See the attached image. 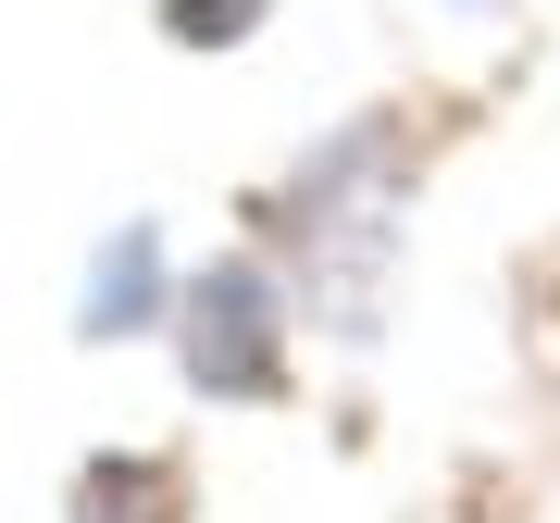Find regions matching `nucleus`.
Returning a JSON list of instances; mask_svg holds the SVG:
<instances>
[{
  "instance_id": "1",
  "label": "nucleus",
  "mask_w": 560,
  "mask_h": 523,
  "mask_svg": "<svg viewBox=\"0 0 560 523\" xmlns=\"http://www.w3.org/2000/svg\"><path fill=\"white\" fill-rule=\"evenodd\" d=\"M287 237H300V300L337 312L349 337H374L386 237H399V187H386V125H337L300 175H287Z\"/></svg>"
},
{
  "instance_id": "2",
  "label": "nucleus",
  "mask_w": 560,
  "mask_h": 523,
  "mask_svg": "<svg viewBox=\"0 0 560 523\" xmlns=\"http://www.w3.org/2000/svg\"><path fill=\"white\" fill-rule=\"evenodd\" d=\"M287 300L300 287L275 275V262H212V275H187L175 287V349H187V386L200 399H237V411H261V399H287Z\"/></svg>"
},
{
  "instance_id": "3",
  "label": "nucleus",
  "mask_w": 560,
  "mask_h": 523,
  "mask_svg": "<svg viewBox=\"0 0 560 523\" xmlns=\"http://www.w3.org/2000/svg\"><path fill=\"white\" fill-rule=\"evenodd\" d=\"M175 312V262H162V224H113V249L88 262V300H75V337L88 349H125Z\"/></svg>"
},
{
  "instance_id": "4",
  "label": "nucleus",
  "mask_w": 560,
  "mask_h": 523,
  "mask_svg": "<svg viewBox=\"0 0 560 523\" xmlns=\"http://www.w3.org/2000/svg\"><path fill=\"white\" fill-rule=\"evenodd\" d=\"M62 523H187V486H175V462H150V449H113V462L75 474V511Z\"/></svg>"
},
{
  "instance_id": "5",
  "label": "nucleus",
  "mask_w": 560,
  "mask_h": 523,
  "mask_svg": "<svg viewBox=\"0 0 560 523\" xmlns=\"http://www.w3.org/2000/svg\"><path fill=\"white\" fill-rule=\"evenodd\" d=\"M162 25H175V38H249V25H261V0H175V13H162Z\"/></svg>"
}]
</instances>
